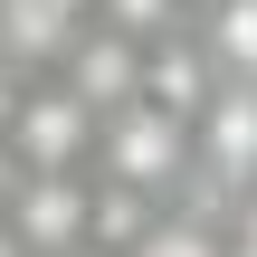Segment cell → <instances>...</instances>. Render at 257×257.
Listing matches in <instances>:
<instances>
[{
    "mask_svg": "<svg viewBox=\"0 0 257 257\" xmlns=\"http://www.w3.org/2000/svg\"><path fill=\"white\" fill-rule=\"evenodd\" d=\"M200 48L219 76H257V0H210L200 10Z\"/></svg>",
    "mask_w": 257,
    "mask_h": 257,
    "instance_id": "cell-6",
    "label": "cell"
},
{
    "mask_svg": "<svg viewBox=\"0 0 257 257\" xmlns=\"http://www.w3.org/2000/svg\"><path fill=\"white\" fill-rule=\"evenodd\" d=\"M95 0H0V67L19 76H57V57L86 38Z\"/></svg>",
    "mask_w": 257,
    "mask_h": 257,
    "instance_id": "cell-5",
    "label": "cell"
},
{
    "mask_svg": "<svg viewBox=\"0 0 257 257\" xmlns=\"http://www.w3.org/2000/svg\"><path fill=\"white\" fill-rule=\"evenodd\" d=\"M95 105L86 95H67V86H19V105H10V162L19 172H86V153H95Z\"/></svg>",
    "mask_w": 257,
    "mask_h": 257,
    "instance_id": "cell-2",
    "label": "cell"
},
{
    "mask_svg": "<svg viewBox=\"0 0 257 257\" xmlns=\"http://www.w3.org/2000/svg\"><path fill=\"white\" fill-rule=\"evenodd\" d=\"M10 181H19V162H10V143H0V210H10Z\"/></svg>",
    "mask_w": 257,
    "mask_h": 257,
    "instance_id": "cell-10",
    "label": "cell"
},
{
    "mask_svg": "<svg viewBox=\"0 0 257 257\" xmlns=\"http://www.w3.org/2000/svg\"><path fill=\"white\" fill-rule=\"evenodd\" d=\"M124 257H219V219L191 210V200H181V210H153V229H143Z\"/></svg>",
    "mask_w": 257,
    "mask_h": 257,
    "instance_id": "cell-7",
    "label": "cell"
},
{
    "mask_svg": "<svg viewBox=\"0 0 257 257\" xmlns=\"http://www.w3.org/2000/svg\"><path fill=\"white\" fill-rule=\"evenodd\" d=\"M95 19L153 48V38H172V29H181V0H95Z\"/></svg>",
    "mask_w": 257,
    "mask_h": 257,
    "instance_id": "cell-8",
    "label": "cell"
},
{
    "mask_svg": "<svg viewBox=\"0 0 257 257\" xmlns=\"http://www.w3.org/2000/svg\"><path fill=\"white\" fill-rule=\"evenodd\" d=\"M67 257H114V248H67Z\"/></svg>",
    "mask_w": 257,
    "mask_h": 257,
    "instance_id": "cell-11",
    "label": "cell"
},
{
    "mask_svg": "<svg viewBox=\"0 0 257 257\" xmlns=\"http://www.w3.org/2000/svg\"><path fill=\"white\" fill-rule=\"evenodd\" d=\"M57 86H67V95H86L95 114L134 105V95H143V38H124V29L86 19V38H76V48L57 57Z\"/></svg>",
    "mask_w": 257,
    "mask_h": 257,
    "instance_id": "cell-4",
    "label": "cell"
},
{
    "mask_svg": "<svg viewBox=\"0 0 257 257\" xmlns=\"http://www.w3.org/2000/svg\"><path fill=\"white\" fill-rule=\"evenodd\" d=\"M0 219L19 229L29 257H67V248H86V229H95V181L86 172H19Z\"/></svg>",
    "mask_w": 257,
    "mask_h": 257,
    "instance_id": "cell-3",
    "label": "cell"
},
{
    "mask_svg": "<svg viewBox=\"0 0 257 257\" xmlns=\"http://www.w3.org/2000/svg\"><path fill=\"white\" fill-rule=\"evenodd\" d=\"M219 257H257V191L229 200V219H219Z\"/></svg>",
    "mask_w": 257,
    "mask_h": 257,
    "instance_id": "cell-9",
    "label": "cell"
},
{
    "mask_svg": "<svg viewBox=\"0 0 257 257\" xmlns=\"http://www.w3.org/2000/svg\"><path fill=\"white\" fill-rule=\"evenodd\" d=\"M95 162H105V181L172 200V191L191 181V124L162 114L153 95H134V105H114V114L95 124Z\"/></svg>",
    "mask_w": 257,
    "mask_h": 257,
    "instance_id": "cell-1",
    "label": "cell"
}]
</instances>
